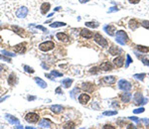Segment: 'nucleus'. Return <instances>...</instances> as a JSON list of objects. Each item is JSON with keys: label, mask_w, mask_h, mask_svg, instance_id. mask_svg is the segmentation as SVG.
Instances as JSON below:
<instances>
[{"label": "nucleus", "mask_w": 149, "mask_h": 129, "mask_svg": "<svg viewBox=\"0 0 149 129\" xmlns=\"http://www.w3.org/2000/svg\"><path fill=\"white\" fill-rule=\"evenodd\" d=\"M72 83H73V80H72V79H66V80H63V81H62L63 86L66 87V88H69V87L71 86Z\"/></svg>", "instance_id": "b1692460"}, {"label": "nucleus", "mask_w": 149, "mask_h": 129, "mask_svg": "<svg viewBox=\"0 0 149 129\" xmlns=\"http://www.w3.org/2000/svg\"><path fill=\"white\" fill-rule=\"evenodd\" d=\"M120 98L123 102H129L130 99H131V94L128 93V92H124V93H121L120 94Z\"/></svg>", "instance_id": "dca6fc26"}, {"label": "nucleus", "mask_w": 149, "mask_h": 129, "mask_svg": "<svg viewBox=\"0 0 149 129\" xmlns=\"http://www.w3.org/2000/svg\"><path fill=\"white\" fill-rule=\"evenodd\" d=\"M139 1L140 0H128V2L131 4H137V3H139Z\"/></svg>", "instance_id": "49530a36"}, {"label": "nucleus", "mask_w": 149, "mask_h": 129, "mask_svg": "<svg viewBox=\"0 0 149 129\" xmlns=\"http://www.w3.org/2000/svg\"><path fill=\"white\" fill-rule=\"evenodd\" d=\"M54 47H55V44L52 41H47V42H44V43L39 45V49L43 52H48L50 50L54 49Z\"/></svg>", "instance_id": "f03ea898"}, {"label": "nucleus", "mask_w": 149, "mask_h": 129, "mask_svg": "<svg viewBox=\"0 0 149 129\" xmlns=\"http://www.w3.org/2000/svg\"><path fill=\"white\" fill-rule=\"evenodd\" d=\"M82 37L85 38V39H91L92 37H94V33L87 29H83L82 30Z\"/></svg>", "instance_id": "ddd939ff"}, {"label": "nucleus", "mask_w": 149, "mask_h": 129, "mask_svg": "<svg viewBox=\"0 0 149 129\" xmlns=\"http://www.w3.org/2000/svg\"><path fill=\"white\" fill-rule=\"evenodd\" d=\"M6 119L11 123V124H19L20 123V121H19V119L16 118L15 116H13V115H10V114H6Z\"/></svg>", "instance_id": "9b49d317"}, {"label": "nucleus", "mask_w": 149, "mask_h": 129, "mask_svg": "<svg viewBox=\"0 0 149 129\" xmlns=\"http://www.w3.org/2000/svg\"><path fill=\"white\" fill-rule=\"evenodd\" d=\"M50 8H51V5H50V3H48V2H46V3H43V4L41 5V13H42L43 15L47 14V13L49 12Z\"/></svg>", "instance_id": "f8f14e48"}, {"label": "nucleus", "mask_w": 149, "mask_h": 129, "mask_svg": "<svg viewBox=\"0 0 149 129\" xmlns=\"http://www.w3.org/2000/svg\"><path fill=\"white\" fill-rule=\"evenodd\" d=\"M103 30L105 31L106 34H108L109 36H113L115 34V28L113 26H111V25H105L103 27Z\"/></svg>", "instance_id": "1a4fd4ad"}, {"label": "nucleus", "mask_w": 149, "mask_h": 129, "mask_svg": "<svg viewBox=\"0 0 149 129\" xmlns=\"http://www.w3.org/2000/svg\"><path fill=\"white\" fill-rule=\"evenodd\" d=\"M95 41L101 47H107V41L100 34H96L95 35Z\"/></svg>", "instance_id": "423d86ee"}, {"label": "nucleus", "mask_w": 149, "mask_h": 129, "mask_svg": "<svg viewBox=\"0 0 149 129\" xmlns=\"http://www.w3.org/2000/svg\"><path fill=\"white\" fill-rule=\"evenodd\" d=\"M74 127H75V124H74V123H72V122L67 123L66 125L64 126V128H74Z\"/></svg>", "instance_id": "c9c22d12"}, {"label": "nucleus", "mask_w": 149, "mask_h": 129, "mask_svg": "<svg viewBox=\"0 0 149 129\" xmlns=\"http://www.w3.org/2000/svg\"><path fill=\"white\" fill-rule=\"evenodd\" d=\"M85 26L91 27V28H97L99 26V24L98 23H95V22H86L85 23Z\"/></svg>", "instance_id": "cd10ccee"}, {"label": "nucleus", "mask_w": 149, "mask_h": 129, "mask_svg": "<svg viewBox=\"0 0 149 129\" xmlns=\"http://www.w3.org/2000/svg\"><path fill=\"white\" fill-rule=\"evenodd\" d=\"M113 63H114V64H115L117 68L122 67V66H123V58H121V57H117L116 59H114Z\"/></svg>", "instance_id": "5701e85b"}, {"label": "nucleus", "mask_w": 149, "mask_h": 129, "mask_svg": "<svg viewBox=\"0 0 149 129\" xmlns=\"http://www.w3.org/2000/svg\"><path fill=\"white\" fill-rule=\"evenodd\" d=\"M25 119H26V121L29 122V123H36V122L39 120V115H38L37 113L30 112L25 116Z\"/></svg>", "instance_id": "20e7f679"}, {"label": "nucleus", "mask_w": 149, "mask_h": 129, "mask_svg": "<svg viewBox=\"0 0 149 129\" xmlns=\"http://www.w3.org/2000/svg\"><path fill=\"white\" fill-rule=\"evenodd\" d=\"M36 28H37V29H40V30H42V31H44V32H46V31H47V29H46V28H44L43 26H40V25H39V26H36Z\"/></svg>", "instance_id": "79ce46f5"}, {"label": "nucleus", "mask_w": 149, "mask_h": 129, "mask_svg": "<svg viewBox=\"0 0 149 129\" xmlns=\"http://www.w3.org/2000/svg\"><path fill=\"white\" fill-rule=\"evenodd\" d=\"M99 69L102 70V71H104V72H107V71H110L112 69V66L109 64V63H103V64H100Z\"/></svg>", "instance_id": "412c9836"}, {"label": "nucleus", "mask_w": 149, "mask_h": 129, "mask_svg": "<svg viewBox=\"0 0 149 129\" xmlns=\"http://www.w3.org/2000/svg\"><path fill=\"white\" fill-rule=\"evenodd\" d=\"M90 99H91V96H90L88 94H86V93H82V94L79 96V101H80V103H82V104H86V103L90 101Z\"/></svg>", "instance_id": "9d476101"}, {"label": "nucleus", "mask_w": 149, "mask_h": 129, "mask_svg": "<svg viewBox=\"0 0 149 129\" xmlns=\"http://www.w3.org/2000/svg\"><path fill=\"white\" fill-rule=\"evenodd\" d=\"M138 27H139V23L135 19H132V20L129 21V28L131 30H136Z\"/></svg>", "instance_id": "6ab92c4d"}, {"label": "nucleus", "mask_w": 149, "mask_h": 129, "mask_svg": "<svg viewBox=\"0 0 149 129\" xmlns=\"http://www.w3.org/2000/svg\"><path fill=\"white\" fill-rule=\"evenodd\" d=\"M137 49H138V51H140L142 53H147L149 51L148 47H144V46H137Z\"/></svg>", "instance_id": "c85d7f7f"}, {"label": "nucleus", "mask_w": 149, "mask_h": 129, "mask_svg": "<svg viewBox=\"0 0 149 129\" xmlns=\"http://www.w3.org/2000/svg\"><path fill=\"white\" fill-rule=\"evenodd\" d=\"M118 88L126 91V90H129L131 88V84H130L129 81H125V80H120L118 81Z\"/></svg>", "instance_id": "7ed1b4c3"}, {"label": "nucleus", "mask_w": 149, "mask_h": 129, "mask_svg": "<svg viewBox=\"0 0 149 129\" xmlns=\"http://www.w3.org/2000/svg\"><path fill=\"white\" fill-rule=\"evenodd\" d=\"M2 54H3V55H5V56H9V57H14V56H15L13 53H10V52L5 51V50H3V51H2Z\"/></svg>", "instance_id": "72a5a7b5"}, {"label": "nucleus", "mask_w": 149, "mask_h": 129, "mask_svg": "<svg viewBox=\"0 0 149 129\" xmlns=\"http://www.w3.org/2000/svg\"><path fill=\"white\" fill-rule=\"evenodd\" d=\"M61 9V7H57L56 9H55V11H58V10H60Z\"/></svg>", "instance_id": "864d4df0"}, {"label": "nucleus", "mask_w": 149, "mask_h": 129, "mask_svg": "<svg viewBox=\"0 0 149 129\" xmlns=\"http://www.w3.org/2000/svg\"><path fill=\"white\" fill-rule=\"evenodd\" d=\"M142 62L144 63V64H146V66H149V61H147V60H144V59H143V60H142Z\"/></svg>", "instance_id": "09e8293b"}, {"label": "nucleus", "mask_w": 149, "mask_h": 129, "mask_svg": "<svg viewBox=\"0 0 149 129\" xmlns=\"http://www.w3.org/2000/svg\"><path fill=\"white\" fill-rule=\"evenodd\" d=\"M35 81L38 83V85H39L40 87H42V88H46V87H47L46 81H44L42 79H40V78H35Z\"/></svg>", "instance_id": "4be33fe9"}, {"label": "nucleus", "mask_w": 149, "mask_h": 129, "mask_svg": "<svg viewBox=\"0 0 149 129\" xmlns=\"http://www.w3.org/2000/svg\"><path fill=\"white\" fill-rule=\"evenodd\" d=\"M39 125H40L42 128H50V127H51V122H50L48 119H42V120L39 122Z\"/></svg>", "instance_id": "2eb2a0df"}, {"label": "nucleus", "mask_w": 149, "mask_h": 129, "mask_svg": "<svg viewBox=\"0 0 149 129\" xmlns=\"http://www.w3.org/2000/svg\"><path fill=\"white\" fill-rule=\"evenodd\" d=\"M56 37H57V39H59L60 41H63V42H68L69 41V37L65 33H58L56 35Z\"/></svg>", "instance_id": "f3484780"}, {"label": "nucleus", "mask_w": 149, "mask_h": 129, "mask_svg": "<svg viewBox=\"0 0 149 129\" xmlns=\"http://www.w3.org/2000/svg\"><path fill=\"white\" fill-rule=\"evenodd\" d=\"M117 114V111H104L103 112V115L105 116H110V115H115Z\"/></svg>", "instance_id": "473e14b6"}, {"label": "nucleus", "mask_w": 149, "mask_h": 129, "mask_svg": "<svg viewBox=\"0 0 149 129\" xmlns=\"http://www.w3.org/2000/svg\"><path fill=\"white\" fill-rule=\"evenodd\" d=\"M117 10H118L117 7H111V8H109L108 12H113V11H117Z\"/></svg>", "instance_id": "de8ad7c7"}, {"label": "nucleus", "mask_w": 149, "mask_h": 129, "mask_svg": "<svg viewBox=\"0 0 149 129\" xmlns=\"http://www.w3.org/2000/svg\"><path fill=\"white\" fill-rule=\"evenodd\" d=\"M0 60H3V61H7V62H11V60L10 59H8V58H6V57H3V56H0Z\"/></svg>", "instance_id": "ea45409f"}, {"label": "nucleus", "mask_w": 149, "mask_h": 129, "mask_svg": "<svg viewBox=\"0 0 149 129\" xmlns=\"http://www.w3.org/2000/svg\"><path fill=\"white\" fill-rule=\"evenodd\" d=\"M130 120H133V121H135V122H139V119L137 118V117H135V116H132V117H128Z\"/></svg>", "instance_id": "c03bdc74"}, {"label": "nucleus", "mask_w": 149, "mask_h": 129, "mask_svg": "<svg viewBox=\"0 0 149 129\" xmlns=\"http://www.w3.org/2000/svg\"><path fill=\"white\" fill-rule=\"evenodd\" d=\"M134 102H135V104H137V105H141V103H142V104L146 103V102H147V99L143 97L142 93L137 92V93H135V95H134Z\"/></svg>", "instance_id": "39448f33"}, {"label": "nucleus", "mask_w": 149, "mask_h": 129, "mask_svg": "<svg viewBox=\"0 0 149 129\" xmlns=\"http://www.w3.org/2000/svg\"><path fill=\"white\" fill-rule=\"evenodd\" d=\"M102 81H104L105 83H107V84H112L116 81V79L115 77H105V78L102 79Z\"/></svg>", "instance_id": "aec40b11"}, {"label": "nucleus", "mask_w": 149, "mask_h": 129, "mask_svg": "<svg viewBox=\"0 0 149 129\" xmlns=\"http://www.w3.org/2000/svg\"><path fill=\"white\" fill-rule=\"evenodd\" d=\"M103 128H114V127L111 125H105V126H103Z\"/></svg>", "instance_id": "8fccbe9b"}, {"label": "nucleus", "mask_w": 149, "mask_h": 129, "mask_svg": "<svg viewBox=\"0 0 149 129\" xmlns=\"http://www.w3.org/2000/svg\"><path fill=\"white\" fill-rule=\"evenodd\" d=\"M87 1H90V0H80L81 3H85V2H87Z\"/></svg>", "instance_id": "603ef678"}, {"label": "nucleus", "mask_w": 149, "mask_h": 129, "mask_svg": "<svg viewBox=\"0 0 149 129\" xmlns=\"http://www.w3.org/2000/svg\"><path fill=\"white\" fill-rule=\"evenodd\" d=\"M27 14H28V8L26 6L20 7L16 11V16L18 18H24V17H26Z\"/></svg>", "instance_id": "0eeeda50"}, {"label": "nucleus", "mask_w": 149, "mask_h": 129, "mask_svg": "<svg viewBox=\"0 0 149 129\" xmlns=\"http://www.w3.org/2000/svg\"><path fill=\"white\" fill-rule=\"evenodd\" d=\"M133 78L134 79H137L139 81H143L144 78H145V74H136V75L133 76Z\"/></svg>", "instance_id": "bb28decb"}, {"label": "nucleus", "mask_w": 149, "mask_h": 129, "mask_svg": "<svg viewBox=\"0 0 149 129\" xmlns=\"http://www.w3.org/2000/svg\"><path fill=\"white\" fill-rule=\"evenodd\" d=\"M24 70H25L27 73H29V74H33L34 72H35L32 68H30V67H28V66H24Z\"/></svg>", "instance_id": "7c9ffc66"}, {"label": "nucleus", "mask_w": 149, "mask_h": 129, "mask_svg": "<svg viewBox=\"0 0 149 129\" xmlns=\"http://www.w3.org/2000/svg\"><path fill=\"white\" fill-rule=\"evenodd\" d=\"M36 96H28V100H34Z\"/></svg>", "instance_id": "3c124183"}, {"label": "nucleus", "mask_w": 149, "mask_h": 129, "mask_svg": "<svg viewBox=\"0 0 149 129\" xmlns=\"http://www.w3.org/2000/svg\"><path fill=\"white\" fill-rule=\"evenodd\" d=\"M142 121L145 123V125H146L147 127H149V120L147 119V118H143V119H142Z\"/></svg>", "instance_id": "a19ab883"}, {"label": "nucleus", "mask_w": 149, "mask_h": 129, "mask_svg": "<svg viewBox=\"0 0 149 129\" xmlns=\"http://www.w3.org/2000/svg\"><path fill=\"white\" fill-rule=\"evenodd\" d=\"M76 92H79V88H75V89L71 92V96L73 97V98L75 97V93H76Z\"/></svg>", "instance_id": "58836bf2"}, {"label": "nucleus", "mask_w": 149, "mask_h": 129, "mask_svg": "<svg viewBox=\"0 0 149 129\" xmlns=\"http://www.w3.org/2000/svg\"><path fill=\"white\" fill-rule=\"evenodd\" d=\"M14 82H15V76L12 74V75H10L9 76V79H8V83L9 84H14Z\"/></svg>", "instance_id": "c756f323"}, {"label": "nucleus", "mask_w": 149, "mask_h": 129, "mask_svg": "<svg viewBox=\"0 0 149 129\" xmlns=\"http://www.w3.org/2000/svg\"><path fill=\"white\" fill-rule=\"evenodd\" d=\"M82 88L84 89L85 91H87V92H93L95 90V85L92 82H85V83H83Z\"/></svg>", "instance_id": "6e6552de"}, {"label": "nucleus", "mask_w": 149, "mask_h": 129, "mask_svg": "<svg viewBox=\"0 0 149 129\" xmlns=\"http://www.w3.org/2000/svg\"><path fill=\"white\" fill-rule=\"evenodd\" d=\"M144 110H145V109H144L143 107H141V108H137V109H134V110H133V113H136V114H137V113L143 112Z\"/></svg>", "instance_id": "4c0bfd02"}, {"label": "nucleus", "mask_w": 149, "mask_h": 129, "mask_svg": "<svg viewBox=\"0 0 149 129\" xmlns=\"http://www.w3.org/2000/svg\"><path fill=\"white\" fill-rule=\"evenodd\" d=\"M51 75L54 76V77H62V76H63L62 73H58L57 71H52V72H51Z\"/></svg>", "instance_id": "2f4dec72"}, {"label": "nucleus", "mask_w": 149, "mask_h": 129, "mask_svg": "<svg viewBox=\"0 0 149 129\" xmlns=\"http://www.w3.org/2000/svg\"><path fill=\"white\" fill-rule=\"evenodd\" d=\"M126 59H127V60H126V67H128L130 63H132V60H131V58H130V56H129V55H127V56H126Z\"/></svg>", "instance_id": "e433bc0d"}, {"label": "nucleus", "mask_w": 149, "mask_h": 129, "mask_svg": "<svg viewBox=\"0 0 149 129\" xmlns=\"http://www.w3.org/2000/svg\"><path fill=\"white\" fill-rule=\"evenodd\" d=\"M61 26H66V23H64V22H54V23L50 24L51 28H58V27H61Z\"/></svg>", "instance_id": "393cba45"}, {"label": "nucleus", "mask_w": 149, "mask_h": 129, "mask_svg": "<svg viewBox=\"0 0 149 129\" xmlns=\"http://www.w3.org/2000/svg\"><path fill=\"white\" fill-rule=\"evenodd\" d=\"M53 15H54V13H51L50 15H48V17H52V16H53Z\"/></svg>", "instance_id": "5fc2aeb1"}, {"label": "nucleus", "mask_w": 149, "mask_h": 129, "mask_svg": "<svg viewBox=\"0 0 149 129\" xmlns=\"http://www.w3.org/2000/svg\"><path fill=\"white\" fill-rule=\"evenodd\" d=\"M26 44L25 43H23V44H19V45H16L15 47H14V50L16 51L17 53H24L25 52V50H26Z\"/></svg>", "instance_id": "4468645a"}, {"label": "nucleus", "mask_w": 149, "mask_h": 129, "mask_svg": "<svg viewBox=\"0 0 149 129\" xmlns=\"http://www.w3.org/2000/svg\"><path fill=\"white\" fill-rule=\"evenodd\" d=\"M119 52H120V50L117 48V47H115V46H112L111 48L109 49V53H110L111 55H113V56L117 55Z\"/></svg>", "instance_id": "a878e982"}, {"label": "nucleus", "mask_w": 149, "mask_h": 129, "mask_svg": "<svg viewBox=\"0 0 149 129\" xmlns=\"http://www.w3.org/2000/svg\"><path fill=\"white\" fill-rule=\"evenodd\" d=\"M56 93H57V94H62V93H63V91H62L61 87H58V88L56 89Z\"/></svg>", "instance_id": "a18cd8bd"}, {"label": "nucleus", "mask_w": 149, "mask_h": 129, "mask_svg": "<svg viewBox=\"0 0 149 129\" xmlns=\"http://www.w3.org/2000/svg\"><path fill=\"white\" fill-rule=\"evenodd\" d=\"M98 68H93V69H91V73L92 74H97L98 73Z\"/></svg>", "instance_id": "37998d69"}, {"label": "nucleus", "mask_w": 149, "mask_h": 129, "mask_svg": "<svg viewBox=\"0 0 149 129\" xmlns=\"http://www.w3.org/2000/svg\"><path fill=\"white\" fill-rule=\"evenodd\" d=\"M141 25H142L144 28L149 29V21H142V22H141Z\"/></svg>", "instance_id": "f704fd0d"}, {"label": "nucleus", "mask_w": 149, "mask_h": 129, "mask_svg": "<svg viewBox=\"0 0 149 129\" xmlns=\"http://www.w3.org/2000/svg\"><path fill=\"white\" fill-rule=\"evenodd\" d=\"M116 42L120 45H125V43L127 42L128 40V37H127V34L124 32V31H117L116 32Z\"/></svg>", "instance_id": "f257e3e1"}, {"label": "nucleus", "mask_w": 149, "mask_h": 129, "mask_svg": "<svg viewBox=\"0 0 149 129\" xmlns=\"http://www.w3.org/2000/svg\"><path fill=\"white\" fill-rule=\"evenodd\" d=\"M64 107L62 105H52L51 106V110L54 113H60L63 111Z\"/></svg>", "instance_id": "a211bd4d"}]
</instances>
